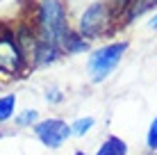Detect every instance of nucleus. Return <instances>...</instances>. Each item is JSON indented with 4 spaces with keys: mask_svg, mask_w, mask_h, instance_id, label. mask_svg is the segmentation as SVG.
Segmentation results:
<instances>
[{
    "mask_svg": "<svg viewBox=\"0 0 157 155\" xmlns=\"http://www.w3.org/2000/svg\"><path fill=\"white\" fill-rule=\"evenodd\" d=\"M34 30L41 41L57 44L59 48L64 46L66 37L71 34V25H68V14L62 0H41L36 7Z\"/></svg>",
    "mask_w": 157,
    "mask_h": 155,
    "instance_id": "f257e3e1",
    "label": "nucleus"
},
{
    "mask_svg": "<svg viewBox=\"0 0 157 155\" xmlns=\"http://www.w3.org/2000/svg\"><path fill=\"white\" fill-rule=\"evenodd\" d=\"M114 25V14L107 0H94L84 7V12L78 18V34L82 39H100Z\"/></svg>",
    "mask_w": 157,
    "mask_h": 155,
    "instance_id": "f03ea898",
    "label": "nucleus"
},
{
    "mask_svg": "<svg viewBox=\"0 0 157 155\" xmlns=\"http://www.w3.org/2000/svg\"><path fill=\"white\" fill-rule=\"evenodd\" d=\"M128 50V41H112L100 48H96L86 60V71H89V80L91 82H102L112 76V71L121 64L123 55Z\"/></svg>",
    "mask_w": 157,
    "mask_h": 155,
    "instance_id": "7ed1b4c3",
    "label": "nucleus"
},
{
    "mask_svg": "<svg viewBox=\"0 0 157 155\" xmlns=\"http://www.w3.org/2000/svg\"><path fill=\"white\" fill-rule=\"evenodd\" d=\"M28 60L21 52L14 30H0V73L5 76H18L25 71Z\"/></svg>",
    "mask_w": 157,
    "mask_h": 155,
    "instance_id": "20e7f679",
    "label": "nucleus"
},
{
    "mask_svg": "<svg viewBox=\"0 0 157 155\" xmlns=\"http://www.w3.org/2000/svg\"><path fill=\"white\" fill-rule=\"evenodd\" d=\"M34 135L46 148H62L73 132H71V123L62 119H43L34 126Z\"/></svg>",
    "mask_w": 157,
    "mask_h": 155,
    "instance_id": "39448f33",
    "label": "nucleus"
},
{
    "mask_svg": "<svg viewBox=\"0 0 157 155\" xmlns=\"http://www.w3.org/2000/svg\"><path fill=\"white\" fill-rule=\"evenodd\" d=\"M62 48H59L57 44H50V41H41L39 39V44H36V52H34V62L36 66H48V64H52V62H57L59 57H62Z\"/></svg>",
    "mask_w": 157,
    "mask_h": 155,
    "instance_id": "423d86ee",
    "label": "nucleus"
},
{
    "mask_svg": "<svg viewBox=\"0 0 157 155\" xmlns=\"http://www.w3.org/2000/svg\"><path fill=\"white\" fill-rule=\"evenodd\" d=\"M96 155H128V144L123 141L121 137L112 135L100 144V148L96 151Z\"/></svg>",
    "mask_w": 157,
    "mask_h": 155,
    "instance_id": "0eeeda50",
    "label": "nucleus"
},
{
    "mask_svg": "<svg viewBox=\"0 0 157 155\" xmlns=\"http://www.w3.org/2000/svg\"><path fill=\"white\" fill-rule=\"evenodd\" d=\"M62 50L68 52V55H80V52H86V50H89V41L82 39V37L78 34V30H75V32L71 30V34L66 37V41H64Z\"/></svg>",
    "mask_w": 157,
    "mask_h": 155,
    "instance_id": "6e6552de",
    "label": "nucleus"
},
{
    "mask_svg": "<svg viewBox=\"0 0 157 155\" xmlns=\"http://www.w3.org/2000/svg\"><path fill=\"white\" fill-rule=\"evenodd\" d=\"M14 110H16V94L0 96V123H5V121L12 119Z\"/></svg>",
    "mask_w": 157,
    "mask_h": 155,
    "instance_id": "1a4fd4ad",
    "label": "nucleus"
},
{
    "mask_svg": "<svg viewBox=\"0 0 157 155\" xmlns=\"http://www.w3.org/2000/svg\"><path fill=\"white\" fill-rule=\"evenodd\" d=\"M94 116H80V119H75L73 123H71V132L75 137H84L86 132L91 130V128H94Z\"/></svg>",
    "mask_w": 157,
    "mask_h": 155,
    "instance_id": "9d476101",
    "label": "nucleus"
},
{
    "mask_svg": "<svg viewBox=\"0 0 157 155\" xmlns=\"http://www.w3.org/2000/svg\"><path fill=\"white\" fill-rule=\"evenodd\" d=\"M39 123V112L36 110H25L23 114H18L16 116V126H36Z\"/></svg>",
    "mask_w": 157,
    "mask_h": 155,
    "instance_id": "9b49d317",
    "label": "nucleus"
},
{
    "mask_svg": "<svg viewBox=\"0 0 157 155\" xmlns=\"http://www.w3.org/2000/svg\"><path fill=\"white\" fill-rule=\"evenodd\" d=\"M112 7V14H114V18L118 14H128L130 9H132V5L137 2V0H107Z\"/></svg>",
    "mask_w": 157,
    "mask_h": 155,
    "instance_id": "f8f14e48",
    "label": "nucleus"
},
{
    "mask_svg": "<svg viewBox=\"0 0 157 155\" xmlns=\"http://www.w3.org/2000/svg\"><path fill=\"white\" fill-rule=\"evenodd\" d=\"M146 146H148L150 151H157V116L150 121V128H148V132H146Z\"/></svg>",
    "mask_w": 157,
    "mask_h": 155,
    "instance_id": "ddd939ff",
    "label": "nucleus"
},
{
    "mask_svg": "<svg viewBox=\"0 0 157 155\" xmlns=\"http://www.w3.org/2000/svg\"><path fill=\"white\" fill-rule=\"evenodd\" d=\"M62 98H64V96H62L59 89H48V91H46V100H48V103H59Z\"/></svg>",
    "mask_w": 157,
    "mask_h": 155,
    "instance_id": "4468645a",
    "label": "nucleus"
},
{
    "mask_svg": "<svg viewBox=\"0 0 157 155\" xmlns=\"http://www.w3.org/2000/svg\"><path fill=\"white\" fill-rule=\"evenodd\" d=\"M148 25H150L153 30H157V12L153 14V18H150V23H148Z\"/></svg>",
    "mask_w": 157,
    "mask_h": 155,
    "instance_id": "2eb2a0df",
    "label": "nucleus"
},
{
    "mask_svg": "<svg viewBox=\"0 0 157 155\" xmlns=\"http://www.w3.org/2000/svg\"><path fill=\"white\" fill-rule=\"evenodd\" d=\"M73 155H89V153H84V151H78V153H73Z\"/></svg>",
    "mask_w": 157,
    "mask_h": 155,
    "instance_id": "dca6fc26",
    "label": "nucleus"
},
{
    "mask_svg": "<svg viewBox=\"0 0 157 155\" xmlns=\"http://www.w3.org/2000/svg\"><path fill=\"white\" fill-rule=\"evenodd\" d=\"M144 155H157V151H148V153H144Z\"/></svg>",
    "mask_w": 157,
    "mask_h": 155,
    "instance_id": "f3484780",
    "label": "nucleus"
},
{
    "mask_svg": "<svg viewBox=\"0 0 157 155\" xmlns=\"http://www.w3.org/2000/svg\"><path fill=\"white\" fill-rule=\"evenodd\" d=\"M0 137H2V132H0Z\"/></svg>",
    "mask_w": 157,
    "mask_h": 155,
    "instance_id": "a211bd4d",
    "label": "nucleus"
}]
</instances>
